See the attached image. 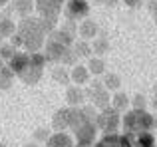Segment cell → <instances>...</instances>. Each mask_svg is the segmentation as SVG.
I'll use <instances>...</instances> for the list:
<instances>
[{
  "label": "cell",
  "instance_id": "1",
  "mask_svg": "<svg viewBox=\"0 0 157 147\" xmlns=\"http://www.w3.org/2000/svg\"><path fill=\"white\" fill-rule=\"evenodd\" d=\"M16 34L20 36L22 46L28 50V54L40 52V48L44 46V36H46V32L42 30V22H40V18H34V16L22 18L20 24H18Z\"/></svg>",
  "mask_w": 157,
  "mask_h": 147
},
{
  "label": "cell",
  "instance_id": "2",
  "mask_svg": "<svg viewBox=\"0 0 157 147\" xmlns=\"http://www.w3.org/2000/svg\"><path fill=\"white\" fill-rule=\"evenodd\" d=\"M121 123L127 135V133H139V131H153L157 119L145 109H131L123 115Z\"/></svg>",
  "mask_w": 157,
  "mask_h": 147
},
{
  "label": "cell",
  "instance_id": "3",
  "mask_svg": "<svg viewBox=\"0 0 157 147\" xmlns=\"http://www.w3.org/2000/svg\"><path fill=\"white\" fill-rule=\"evenodd\" d=\"M119 123H121V115H119V111L113 109L111 105L105 107V109H101V111L98 113V117H96L98 129H101L105 135H107V133H115V131H117Z\"/></svg>",
  "mask_w": 157,
  "mask_h": 147
},
{
  "label": "cell",
  "instance_id": "4",
  "mask_svg": "<svg viewBox=\"0 0 157 147\" xmlns=\"http://www.w3.org/2000/svg\"><path fill=\"white\" fill-rule=\"evenodd\" d=\"M76 135V147H92L96 145V135H98V125L96 121H88L82 127L74 129Z\"/></svg>",
  "mask_w": 157,
  "mask_h": 147
},
{
  "label": "cell",
  "instance_id": "5",
  "mask_svg": "<svg viewBox=\"0 0 157 147\" xmlns=\"http://www.w3.org/2000/svg\"><path fill=\"white\" fill-rule=\"evenodd\" d=\"M86 93H88L90 100H92V105H96V107H100V109L109 107L111 97H109V93H107L104 81H92V85L88 88Z\"/></svg>",
  "mask_w": 157,
  "mask_h": 147
},
{
  "label": "cell",
  "instance_id": "6",
  "mask_svg": "<svg viewBox=\"0 0 157 147\" xmlns=\"http://www.w3.org/2000/svg\"><path fill=\"white\" fill-rule=\"evenodd\" d=\"M64 6V0H36V10L40 12V18L58 20Z\"/></svg>",
  "mask_w": 157,
  "mask_h": 147
},
{
  "label": "cell",
  "instance_id": "7",
  "mask_svg": "<svg viewBox=\"0 0 157 147\" xmlns=\"http://www.w3.org/2000/svg\"><path fill=\"white\" fill-rule=\"evenodd\" d=\"M66 14H68V20H82V18H86V16L90 14L88 0H68Z\"/></svg>",
  "mask_w": 157,
  "mask_h": 147
},
{
  "label": "cell",
  "instance_id": "8",
  "mask_svg": "<svg viewBox=\"0 0 157 147\" xmlns=\"http://www.w3.org/2000/svg\"><path fill=\"white\" fill-rule=\"evenodd\" d=\"M66 50H68V46H62L60 42L48 38L46 46H44V56H46L48 62H62V56H64Z\"/></svg>",
  "mask_w": 157,
  "mask_h": 147
},
{
  "label": "cell",
  "instance_id": "9",
  "mask_svg": "<svg viewBox=\"0 0 157 147\" xmlns=\"http://www.w3.org/2000/svg\"><path fill=\"white\" fill-rule=\"evenodd\" d=\"M94 147H133L127 139V135H117V133H107L100 141H96Z\"/></svg>",
  "mask_w": 157,
  "mask_h": 147
},
{
  "label": "cell",
  "instance_id": "10",
  "mask_svg": "<svg viewBox=\"0 0 157 147\" xmlns=\"http://www.w3.org/2000/svg\"><path fill=\"white\" fill-rule=\"evenodd\" d=\"M18 77H20V80H22L26 85H36V84L40 81V77H42V68L34 66V64L30 62L22 72L18 74Z\"/></svg>",
  "mask_w": 157,
  "mask_h": 147
},
{
  "label": "cell",
  "instance_id": "11",
  "mask_svg": "<svg viewBox=\"0 0 157 147\" xmlns=\"http://www.w3.org/2000/svg\"><path fill=\"white\" fill-rule=\"evenodd\" d=\"M127 139L133 147H155V137L151 131H139V133H127Z\"/></svg>",
  "mask_w": 157,
  "mask_h": 147
},
{
  "label": "cell",
  "instance_id": "12",
  "mask_svg": "<svg viewBox=\"0 0 157 147\" xmlns=\"http://www.w3.org/2000/svg\"><path fill=\"white\" fill-rule=\"evenodd\" d=\"M28 64H30V54H28V52H16V54L12 56V60H8L6 66L10 68L16 76H18V74L28 66Z\"/></svg>",
  "mask_w": 157,
  "mask_h": 147
},
{
  "label": "cell",
  "instance_id": "13",
  "mask_svg": "<svg viewBox=\"0 0 157 147\" xmlns=\"http://www.w3.org/2000/svg\"><path fill=\"white\" fill-rule=\"evenodd\" d=\"M52 127L56 129V131H64V129L70 127V109L68 107L58 109L52 115Z\"/></svg>",
  "mask_w": 157,
  "mask_h": 147
},
{
  "label": "cell",
  "instance_id": "14",
  "mask_svg": "<svg viewBox=\"0 0 157 147\" xmlns=\"http://www.w3.org/2000/svg\"><path fill=\"white\" fill-rule=\"evenodd\" d=\"M10 2H12V10H14L16 14H20L22 18H28L36 8L34 0H10Z\"/></svg>",
  "mask_w": 157,
  "mask_h": 147
},
{
  "label": "cell",
  "instance_id": "15",
  "mask_svg": "<svg viewBox=\"0 0 157 147\" xmlns=\"http://www.w3.org/2000/svg\"><path fill=\"white\" fill-rule=\"evenodd\" d=\"M46 147H74V141L68 133L56 131V133H52L50 139L46 141Z\"/></svg>",
  "mask_w": 157,
  "mask_h": 147
},
{
  "label": "cell",
  "instance_id": "16",
  "mask_svg": "<svg viewBox=\"0 0 157 147\" xmlns=\"http://www.w3.org/2000/svg\"><path fill=\"white\" fill-rule=\"evenodd\" d=\"M86 100V92L80 88V85H70L68 89H66V101H68L70 105H80L82 101Z\"/></svg>",
  "mask_w": 157,
  "mask_h": 147
},
{
  "label": "cell",
  "instance_id": "17",
  "mask_svg": "<svg viewBox=\"0 0 157 147\" xmlns=\"http://www.w3.org/2000/svg\"><path fill=\"white\" fill-rule=\"evenodd\" d=\"M70 77H72V81L76 85H82V84H86V81H90L88 66H80V64H76V66L72 68V72H70Z\"/></svg>",
  "mask_w": 157,
  "mask_h": 147
},
{
  "label": "cell",
  "instance_id": "18",
  "mask_svg": "<svg viewBox=\"0 0 157 147\" xmlns=\"http://www.w3.org/2000/svg\"><path fill=\"white\" fill-rule=\"evenodd\" d=\"M78 32H80V36H82V40H90V38H96L98 36V24L94 22V20H90V18H86L84 22L80 24V28H78Z\"/></svg>",
  "mask_w": 157,
  "mask_h": 147
},
{
  "label": "cell",
  "instance_id": "19",
  "mask_svg": "<svg viewBox=\"0 0 157 147\" xmlns=\"http://www.w3.org/2000/svg\"><path fill=\"white\" fill-rule=\"evenodd\" d=\"M16 30H18V26H16L14 22H12V18H8V16H0V36L2 38H6V36H14Z\"/></svg>",
  "mask_w": 157,
  "mask_h": 147
},
{
  "label": "cell",
  "instance_id": "20",
  "mask_svg": "<svg viewBox=\"0 0 157 147\" xmlns=\"http://www.w3.org/2000/svg\"><path fill=\"white\" fill-rule=\"evenodd\" d=\"M14 76H16V74L4 64V66L0 68V89H8V88H10L12 81H14Z\"/></svg>",
  "mask_w": 157,
  "mask_h": 147
},
{
  "label": "cell",
  "instance_id": "21",
  "mask_svg": "<svg viewBox=\"0 0 157 147\" xmlns=\"http://www.w3.org/2000/svg\"><path fill=\"white\" fill-rule=\"evenodd\" d=\"M127 105H129V97H127L125 93L117 92L113 97H111V107L117 109V111H123V109H127Z\"/></svg>",
  "mask_w": 157,
  "mask_h": 147
},
{
  "label": "cell",
  "instance_id": "22",
  "mask_svg": "<svg viewBox=\"0 0 157 147\" xmlns=\"http://www.w3.org/2000/svg\"><path fill=\"white\" fill-rule=\"evenodd\" d=\"M88 70L92 76H101V74L105 72V64H104V60L101 58H92L88 62Z\"/></svg>",
  "mask_w": 157,
  "mask_h": 147
},
{
  "label": "cell",
  "instance_id": "23",
  "mask_svg": "<svg viewBox=\"0 0 157 147\" xmlns=\"http://www.w3.org/2000/svg\"><path fill=\"white\" fill-rule=\"evenodd\" d=\"M52 80L56 81V84H68L70 80H72V77H70V72L66 70V68H54L52 70Z\"/></svg>",
  "mask_w": 157,
  "mask_h": 147
},
{
  "label": "cell",
  "instance_id": "24",
  "mask_svg": "<svg viewBox=\"0 0 157 147\" xmlns=\"http://www.w3.org/2000/svg\"><path fill=\"white\" fill-rule=\"evenodd\" d=\"M104 85H105L107 92H109V89H119V85H121V80H119L117 74L107 72L105 76H104Z\"/></svg>",
  "mask_w": 157,
  "mask_h": 147
},
{
  "label": "cell",
  "instance_id": "25",
  "mask_svg": "<svg viewBox=\"0 0 157 147\" xmlns=\"http://www.w3.org/2000/svg\"><path fill=\"white\" fill-rule=\"evenodd\" d=\"M107 50H109V42H107V38H96L92 42V52H94V54L101 56V54H105Z\"/></svg>",
  "mask_w": 157,
  "mask_h": 147
},
{
  "label": "cell",
  "instance_id": "26",
  "mask_svg": "<svg viewBox=\"0 0 157 147\" xmlns=\"http://www.w3.org/2000/svg\"><path fill=\"white\" fill-rule=\"evenodd\" d=\"M74 52L78 54V58H84V56H90V54H92V46H90L86 40H80V42L74 44Z\"/></svg>",
  "mask_w": 157,
  "mask_h": 147
},
{
  "label": "cell",
  "instance_id": "27",
  "mask_svg": "<svg viewBox=\"0 0 157 147\" xmlns=\"http://www.w3.org/2000/svg\"><path fill=\"white\" fill-rule=\"evenodd\" d=\"M78 62V54L74 52V48H68V50L64 52V56H62V64H68V66H76Z\"/></svg>",
  "mask_w": 157,
  "mask_h": 147
},
{
  "label": "cell",
  "instance_id": "28",
  "mask_svg": "<svg viewBox=\"0 0 157 147\" xmlns=\"http://www.w3.org/2000/svg\"><path fill=\"white\" fill-rule=\"evenodd\" d=\"M16 54V48L12 46V44H2V46H0V58L2 60H12V56Z\"/></svg>",
  "mask_w": 157,
  "mask_h": 147
},
{
  "label": "cell",
  "instance_id": "29",
  "mask_svg": "<svg viewBox=\"0 0 157 147\" xmlns=\"http://www.w3.org/2000/svg\"><path fill=\"white\" fill-rule=\"evenodd\" d=\"M34 139L36 141H48L50 139V131H48V127H38L34 131Z\"/></svg>",
  "mask_w": 157,
  "mask_h": 147
},
{
  "label": "cell",
  "instance_id": "30",
  "mask_svg": "<svg viewBox=\"0 0 157 147\" xmlns=\"http://www.w3.org/2000/svg\"><path fill=\"white\" fill-rule=\"evenodd\" d=\"M131 104H133V109H145V97L137 93V96L133 97V101H131Z\"/></svg>",
  "mask_w": 157,
  "mask_h": 147
},
{
  "label": "cell",
  "instance_id": "31",
  "mask_svg": "<svg viewBox=\"0 0 157 147\" xmlns=\"http://www.w3.org/2000/svg\"><path fill=\"white\" fill-rule=\"evenodd\" d=\"M149 10H151V14H153V20L157 22V0H151V4H149Z\"/></svg>",
  "mask_w": 157,
  "mask_h": 147
},
{
  "label": "cell",
  "instance_id": "32",
  "mask_svg": "<svg viewBox=\"0 0 157 147\" xmlns=\"http://www.w3.org/2000/svg\"><path fill=\"white\" fill-rule=\"evenodd\" d=\"M123 2H125L127 6H131V8H133V6H139V0H123Z\"/></svg>",
  "mask_w": 157,
  "mask_h": 147
},
{
  "label": "cell",
  "instance_id": "33",
  "mask_svg": "<svg viewBox=\"0 0 157 147\" xmlns=\"http://www.w3.org/2000/svg\"><path fill=\"white\" fill-rule=\"evenodd\" d=\"M8 2H10V0H0V8H2L4 4H8Z\"/></svg>",
  "mask_w": 157,
  "mask_h": 147
},
{
  "label": "cell",
  "instance_id": "34",
  "mask_svg": "<svg viewBox=\"0 0 157 147\" xmlns=\"http://www.w3.org/2000/svg\"><path fill=\"white\" fill-rule=\"evenodd\" d=\"M153 107L157 109V97H153Z\"/></svg>",
  "mask_w": 157,
  "mask_h": 147
},
{
  "label": "cell",
  "instance_id": "35",
  "mask_svg": "<svg viewBox=\"0 0 157 147\" xmlns=\"http://www.w3.org/2000/svg\"><path fill=\"white\" fill-rule=\"evenodd\" d=\"M153 92H155V97H157V81H155V85H153Z\"/></svg>",
  "mask_w": 157,
  "mask_h": 147
},
{
  "label": "cell",
  "instance_id": "36",
  "mask_svg": "<svg viewBox=\"0 0 157 147\" xmlns=\"http://www.w3.org/2000/svg\"><path fill=\"white\" fill-rule=\"evenodd\" d=\"M24 147H38L36 143H28V145H24Z\"/></svg>",
  "mask_w": 157,
  "mask_h": 147
},
{
  "label": "cell",
  "instance_id": "37",
  "mask_svg": "<svg viewBox=\"0 0 157 147\" xmlns=\"http://www.w3.org/2000/svg\"><path fill=\"white\" fill-rule=\"evenodd\" d=\"M2 62H4V60H2V58H0V68H2V66H4V64H2Z\"/></svg>",
  "mask_w": 157,
  "mask_h": 147
},
{
  "label": "cell",
  "instance_id": "38",
  "mask_svg": "<svg viewBox=\"0 0 157 147\" xmlns=\"http://www.w3.org/2000/svg\"><path fill=\"white\" fill-rule=\"evenodd\" d=\"M94 2H104V0H94Z\"/></svg>",
  "mask_w": 157,
  "mask_h": 147
},
{
  "label": "cell",
  "instance_id": "39",
  "mask_svg": "<svg viewBox=\"0 0 157 147\" xmlns=\"http://www.w3.org/2000/svg\"><path fill=\"white\" fill-rule=\"evenodd\" d=\"M0 147H6V145H2V143H0Z\"/></svg>",
  "mask_w": 157,
  "mask_h": 147
},
{
  "label": "cell",
  "instance_id": "40",
  "mask_svg": "<svg viewBox=\"0 0 157 147\" xmlns=\"http://www.w3.org/2000/svg\"><path fill=\"white\" fill-rule=\"evenodd\" d=\"M0 42H2V36H0Z\"/></svg>",
  "mask_w": 157,
  "mask_h": 147
}]
</instances>
